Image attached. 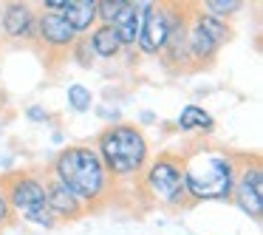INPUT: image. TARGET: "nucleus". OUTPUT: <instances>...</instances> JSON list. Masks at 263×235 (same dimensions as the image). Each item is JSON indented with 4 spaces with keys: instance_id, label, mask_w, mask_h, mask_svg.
<instances>
[{
    "instance_id": "nucleus-7",
    "label": "nucleus",
    "mask_w": 263,
    "mask_h": 235,
    "mask_svg": "<svg viewBox=\"0 0 263 235\" xmlns=\"http://www.w3.org/2000/svg\"><path fill=\"white\" fill-rule=\"evenodd\" d=\"M232 198L238 201V207L246 215L260 221V215H263V167L257 159L246 161L238 170L235 187H232Z\"/></svg>"
},
{
    "instance_id": "nucleus-16",
    "label": "nucleus",
    "mask_w": 263,
    "mask_h": 235,
    "mask_svg": "<svg viewBox=\"0 0 263 235\" xmlns=\"http://www.w3.org/2000/svg\"><path fill=\"white\" fill-rule=\"evenodd\" d=\"M176 125H178V131H184V133H190V131H206L210 133L212 131V116L206 114L201 105H187V108H181Z\"/></svg>"
},
{
    "instance_id": "nucleus-13",
    "label": "nucleus",
    "mask_w": 263,
    "mask_h": 235,
    "mask_svg": "<svg viewBox=\"0 0 263 235\" xmlns=\"http://www.w3.org/2000/svg\"><path fill=\"white\" fill-rule=\"evenodd\" d=\"M0 26H3V34L12 37V40H29V37H34L37 14L31 12V6H26V3H9V6L3 9Z\"/></svg>"
},
{
    "instance_id": "nucleus-21",
    "label": "nucleus",
    "mask_w": 263,
    "mask_h": 235,
    "mask_svg": "<svg viewBox=\"0 0 263 235\" xmlns=\"http://www.w3.org/2000/svg\"><path fill=\"white\" fill-rule=\"evenodd\" d=\"M26 116H29L31 122H46L48 119V111L43 108V105H31V108L26 111Z\"/></svg>"
},
{
    "instance_id": "nucleus-12",
    "label": "nucleus",
    "mask_w": 263,
    "mask_h": 235,
    "mask_svg": "<svg viewBox=\"0 0 263 235\" xmlns=\"http://www.w3.org/2000/svg\"><path fill=\"white\" fill-rule=\"evenodd\" d=\"M187 23H190V12L173 6V23H170V37H167V46H164V60L170 65H190L187 57Z\"/></svg>"
},
{
    "instance_id": "nucleus-9",
    "label": "nucleus",
    "mask_w": 263,
    "mask_h": 235,
    "mask_svg": "<svg viewBox=\"0 0 263 235\" xmlns=\"http://www.w3.org/2000/svg\"><path fill=\"white\" fill-rule=\"evenodd\" d=\"M43 184H46L48 210H51V215L57 218V221H77V218H82L88 212V207L82 204L68 187H63L57 178H48V182H43Z\"/></svg>"
},
{
    "instance_id": "nucleus-1",
    "label": "nucleus",
    "mask_w": 263,
    "mask_h": 235,
    "mask_svg": "<svg viewBox=\"0 0 263 235\" xmlns=\"http://www.w3.org/2000/svg\"><path fill=\"white\" fill-rule=\"evenodd\" d=\"M238 176V161L232 153L218 148H198L184 156V195L193 201H229Z\"/></svg>"
},
{
    "instance_id": "nucleus-22",
    "label": "nucleus",
    "mask_w": 263,
    "mask_h": 235,
    "mask_svg": "<svg viewBox=\"0 0 263 235\" xmlns=\"http://www.w3.org/2000/svg\"><path fill=\"white\" fill-rule=\"evenodd\" d=\"M9 221H12V207H9L6 195L0 193V227H3V224H9Z\"/></svg>"
},
{
    "instance_id": "nucleus-17",
    "label": "nucleus",
    "mask_w": 263,
    "mask_h": 235,
    "mask_svg": "<svg viewBox=\"0 0 263 235\" xmlns=\"http://www.w3.org/2000/svg\"><path fill=\"white\" fill-rule=\"evenodd\" d=\"M68 105L77 111V114H85V111H91V105H93V94L88 91L85 85L74 82V85H68Z\"/></svg>"
},
{
    "instance_id": "nucleus-6",
    "label": "nucleus",
    "mask_w": 263,
    "mask_h": 235,
    "mask_svg": "<svg viewBox=\"0 0 263 235\" xmlns=\"http://www.w3.org/2000/svg\"><path fill=\"white\" fill-rule=\"evenodd\" d=\"M229 40L227 20H218L201 9H190L187 23V57L190 65H206L215 60L218 48Z\"/></svg>"
},
{
    "instance_id": "nucleus-11",
    "label": "nucleus",
    "mask_w": 263,
    "mask_h": 235,
    "mask_svg": "<svg viewBox=\"0 0 263 235\" xmlns=\"http://www.w3.org/2000/svg\"><path fill=\"white\" fill-rule=\"evenodd\" d=\"M147 6H150V0H142V3H133V0H127L125 9H122V12L116 14V20L110 23V29H114V34L119 37L122 48H125V46H136Z\"/></svg>"
},
{
    "instance_id": "nucleus-20",
    "label": "nucleus",
    "mask_w": 263,
    "mask_h": 235,
    "mask_svg": "<svg viewBox=\"0 0 263 235\" xmlns=\"http://www.w3.org/2000/svg\"><path fill=\"white\" fill-rule=\"evenodd\" d=\"M74 46H77V48H71V51H74L77 63H80V65H85V68H91V63H93V54H91V46H88L85 40L74 43Z\"/></svg>"
},
{
    "instance_id": "nucleus-3",
    "label": "nucleus",
    "mask_w": 263,
    "mask_h": 235,
    "mask_svg": "<svg viewBox=\"0 0 263 235\" xmlns=\"http://www.w3.org/2000/svg\"><path fill=\"white\" fill-rule=\"evenodd\" d=\"M93 150L102 159L110 178L142 176V170L147 167V156H150L142 128L130 125V122H114L110 128H105L99 133Z\"/></svg>"
},
{
    "instance_id": "nucleus-4",
    "label": "nucleus",
    "mask_w": 263,
    "mask_h": 235,
    "mask_svg": "<svg viewBox=\"0 0 263 235\" xmlns=\"http://www.w3.org/2000/svg\"><path fill=\"white\" fill-rule=\"evenodd\" d=\"M6 195L12 212H17L23 221L37 224L43 229H54L57 227V218L51 215L48 210V201H46V184L37 173H12L6 178Z\"/></svg>"
},
{
    "instance_id": "nucleus-2",
    "label": "nucleus",
    "mask_w": 263,
    "mask_h": 235,
    "mask_svg": "<svg viewBox=\"0 0 263 235\" xmlns=\"http://www.w3.org/2000/svg\"><path fill=\"white\" fill-rule=\"evenodd\" d=\"M51 170L54 178L63 187H68L88 210L91 204H102L114 190L108 170L91 144H68L65 150H60Z\"/></svg>"
},
{
    "instance_id": "nucleus-5",
    "label": "nucleus",
    "mask_w": 263,
    "mask_h": 235,
    "mask_svg": "<svg viewBox=\"0 0 263 235\" xmlns=\"http://www.w3.org/2000/svg\"><path fill=\"white\" fill-rule=\"evenodd\" d=\"M181 170H184V156L161 153L159 159H153L142 170V190L147 193V198L150 201H161V204H170V207L187 204Z\"/></svg>"
},
{
    "instance_id": "nucleus-8",
    "label": "nucleus",
    "mask_w": 263,
    "mask_h": 235,
    "mask_svg": "<svg viewBox=\"0 0 263 235\" xmlns=\"http://www.w3.org/2000/svg\"><path fill=\"white\" fill-rule=\"evenodd\" d=\"M170 23H173V6H161V3H150L142 20V31H139V51L156 57L164 51L167 37H170Z\"/></svg>"
},
{
    "instance_id": "nucleus-18",
    "label": "nucleus",
    "mask_w": 263,
    "mask_h": 235,
    "mask_svg": "<svg viewBox=\"0 0 263 235\" xmlns=\"http://www.w3.org/2000/svg\"><path fill=\"white\" fill-rule=\"evenodd\" d=\"M238 9H240V0H206L201 12L212 14V17H218V20H227L229 14H235Z\"/></svg>"
},
{
    "instance_id": "nucleus-14",
    "label": "nucleus",
    "mask_w": 263,
    "mask_h": 235,
    "mask_svg": "<svg viewBox=\"0 0 263 235\" xmlns=\"http://www.w3.org/2000/svg\"><path fill=\"white\" fill-rule=\"evenodd\" d=\"M60 17L74 29L77 37L88 34L91 26L97 23V0H65V6L60 9Z\"/></svg>"
},
{
    "instance_id": "nucleus-15",
    "label": "nucleus",
    "mask_w": 263,
    "mask_h": 235,
    "mask_svg": "<svg viewBox=\"0 0 263 235\" xmlns=\"http://www.w3.org/2000/svg\"><path fill=\"white\" fill-rule=\"evenodd\" d=\"M88 46H91L93 57H102V60H114L122 54V43H119V37L114 34L110 26H97V29L91 31Z\"/></svg>"
},
{
    "instance_id": "nucleus-10",
    "label": "nucleus",
    "mask_w": 263,
    "mask_h": 235,
    "mask_svg": "<svg viewBox=\"0 0 263 235\" xmlns=\"http://www.w3.org/2000/svg\"><path fill=\"white\" fill-rule=\"evenodd\" d=\"M34 34H40V40L46 43L48 48H54V51H65V48H71L80 40V37L74 34V29H71L60 14H51V12H43L40 17H37Z\"/></svg>"
},
{
    "instance_id": "nucleus-19",
    "label": "nucleus",
    "mask_w": 263,
    "mask_h": 235,
    "mask_svg": "<svg viewBox=\"0 0 263 235\" xmlns=\"http://www.w3.org/2000/svg\"><path fill=\"white\" fill-rule=\"evenodd\" d=\"M125 3H127V0H99V3H97V20L102 26H110L116 20V14L125 9Z\"/></svg>"
}]
</instances>
